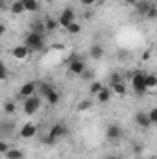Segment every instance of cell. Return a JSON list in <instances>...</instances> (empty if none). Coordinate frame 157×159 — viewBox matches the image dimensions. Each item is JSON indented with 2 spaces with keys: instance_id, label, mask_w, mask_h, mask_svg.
Listing matches in <instances>:
<instances>
[{
  "instance_id": "cell-1",
  "label": "cell",
  "mask_w": 157,
  "mask_h": 159,
  "mask_svg": "<svg viewBox=\"0 0 157 159\" xmlns=\"http://www.w3.org/2000/svg\"><path fill=\"white\" fill-rule=\"evenodd\" d=\"M24 44H26L32 52H41V50L44 48V37H43L41 32L32 30V32L26 34V37H24Z\"/></svg>"
},
{
  "instance_id": "cell-2",
  "label": "cell",
  "mask_w": 157,
  "mask_h": 159,
  "mask_svg": "<svg viewBox=\"0 0 157 159\" xmlns=\"http://www.w3.org/2000/svg\"><path fill=\"white\" fill-rule=\"evenodd\" d=\"M144 78H146V72H141V70H137V72L131 74V89H133V93L137 96H142V94L148 93V87H146Z\"/></svg>"
},
{
  "instance_id": "cell-3",
  "label": "cell",
  "mask_w": 157,
  "mask_h": 159,
  "mask_svg": "<svg viewBox=\"0 0 157 159\" xmlns=\"http://www.w3.org/2000/svg\"><path fill=\"white\" fill-rule=\"evenodd\" d=\"M41 104H43V96H39V94H34V96L26 98V100L22 102V111H24V115H28V117L35 115L41 109Z\"/></svg>"
},
{
  "instance_id": "cell-4",
  "label": "cell",
  "mask_w": 157,
  "mask_h": 159,
  "mask_svg": "<svg viewBox=\"0 0 157 159\" xmlns=\"http://www.w3.org/2000/svg\"><path fill=\"white\" fill-rule=\"evenodd\" d=\"M57 22H59V28H69L72 22H76V11L72 7H63L61 13L57 15Z\"/></svg>"
},
{
  "instance_id": "cell-5",
  "label": "cell",
  "mask_w": 157,
  "mask_h": 159,
  "mask_svg": "<svg viewBox=\"0 0 157 159\" xmlns=\"http://www.w3.org/2000/svg\"><path fill=\"white\" fill-rule=\"evenodd\" d=\"M69 70H70V74H74V76H83L85 74V70H87V63L79 57V56H72L70 57V61H69Z\"/></svg>"
},
{
  "instance_id": "cell-6",
  "label": "cell",
  "mask_w": 157,
  "mask_h": 159,
  "mask_svg": "<svg viewBox=\"0 0 157 159\" xmlns=\"http://www.w3.org/2000/svg\"><path fill=\"white\" fill-rule=\"evenodd\" d=\"M30 56H32V50H30L24 43H22V44H15V46L11 48V57H13L15 61H20V63H22V61H26Z\"/></svg>"
},
{
  "instance_id": "cell-7",
  "label": "cell",
  "mask_w": 157,
  "mask_h": 159,
  "mask_svg": "<svg viewBox=\"0 0 157 159\" xmlns=\"http://www.w3.org/2000/svg\"><path fill=\"white\" fill-rule=\"evenodd\" d=\"M37 124H34V122H26V124H22L20 126V129H19V137L20 139H24V141H30V139H34L35 135H37Z\"/></svg>"
},
{
  "instance_id": "cell-8",
  "label": "cell",
  "mask_w": 157,
  "mask_h": 159,
  "mask_svg": "<svg viewBox=\"0 0 157 159\" xmlns=\"http://www.w3.org/2000/svg\"><path fill=\"white\" fill-rule=\"evenodd\" d=\"M37 87H39V83H37V81H26V83L19 89V98L26 100V98H30V96L37 94Z\"/></svg>"
},
{
  "instance_id": "cell-9",
  "label": "cell",
  "mask_w": 157,
  "mask_h": 159,
  "mask_svg": "<svg viewBox=\"0 0 157 159\" xmlns=\"http://www.w3.org/2000/svg\"><path fill=\"white\" fill-rule=\"evenodd\" d=\"M105 139L111 141V143L122 139V128H120V124L113 122V124H109V126L105 128Z\"/></svg>"
},
{
  "instance_id": "cell-10",
  "label": "cell",
  "mask_w": 157,
  "mask_h": 159,
  "mask_svg": "<svg viewBox=\"0 0 157 159\" xmlns=\"http://www.w3.org/2000/svg\"><path fill=\"white\" fill-rule=\"evenodd\" d=\"M48 133H50L56 141H59V139H63V137L69 133V128H67L65 122H56V124H52V128H50Z\"/></svg>"
},
{
  "instance_id": "cell-11",
  "label": "cell",
  "mask_w": 157,
  "mask_h": 159,
  "mask_svg": "<svg viewBox=\"0 0 157 159\" xmlns=\"http://www.w3.org/2000/svg\"><path fill=\"white\" fill-rule=\"evenodd\" d=\"M133 120H135V124H137L141 129H148V128L152 126V120H150L148 111H137L135 117H133Z\"/></svg>"
},
{
  "instance_id": "cell-12",
  "label": "cell",
  "mask_w": 157,
  "mask_h": 159,
  "mask_svg": "<svg viewBox=\"0 0 157 159\" xmlns=\"http://www.w3.org/2000/svg\"><path fill=\"white\" fill-rule=\"evenodd\" d=\"M104 54H105V50H104L102 44H92V46L89 48V57L94 59V61H100V59L104 57Z\"/></svg>"
},
{
  "instance_id": "cell-13",
  "label": "cell",
  "mask_w": 157,
  "mask_h": 159,
  "mask_svg": "<svg viewBox=\"0 0 157 159\" xmlns=\"http://www.w3.org/2000/svg\"><path fill=\"white\" fill-rule=\"evenodd\" d=\"M152 6H154V4H152V2H148V0H139L133 7H135V11H137L139 15H144V17H146Z\"/></svg>"
},
{
  "instance_id": "cell-14",
  "label": "cell",
  "mask_w": 157,
  "mask_h": 159,
  "mask_svg": "<svg viewBox=\"0 0 157 159\" xmlns=\"http://www.w3.org/2000/svg\"><path fill=\"white\" fill-rule=\"evenodd\" d=\"M111 98H113V89H111V87H104V89L100 91V94L96 96V100H98L100 104H107Z\"/></svg>"
},
{
  "instance_id": "cell-15",
  "label": "cell",
  "mask_w": 157,
  "mask_h": 159,
  "mask_svg": "<svg viewBox=\"0 0 157 159\" xmlns=\"http://www.w3.org/2000/svg\"><path fill=\"white\" fill-rule=\"evenodd\" d=\"M24 2V9H26V13H37L41 9V4L39 0H22Z\"/></svg>"
},
{
  "instance_id": "cell-16",
  "label": "cell",
  "mask_w": 157,
  "mask_h": 159,
  "mask_svg": "<svg viewBox=\"0 0 157 159\" xmlns=\"http://www.w3.org/2000/svg\"><path fill=\"white\" fill-rule=\"evenodd\" d=\"M43 24H44V32H56V30L59 28L57 19H52V17H46V19L43 20Z\"/></svg>"
},
{
  "instance_id": "cell-17",
  "label": "cell",
  "mask_w": 157,
  "mask_h": 159,
  "mask_svg": "<svg viewBox=\"0 0 157 159\" xmlns=\"http://www.w3.org/2000/svg\"><path fill=\"white\" fill-rule=\"evenodd\" d=\"M102 89H104V83H102V81H98V80H94V81H91V83H89V94H91V96H94V98L100 94V91H102Z\"/></svg>"
},
{
  "instance_id": "cell-18",
  "label": "cell",
  "mask_w": 157,
  "mask_h": 159,
  "mask_svg": "<svg viewBox=\"0 0 157 159\" xmlns=\"http://www.w3.org/2000/svg\"><path fill=\"white\" fill-rule=\"evenodd\" d=\"M9 9H11L13 15H22V13H26V9H24V2H22V0H13Z\"/></svg>"
},
{
  "instance_id": "cell-19",
  "label": "cell",
  "mask_w": 157,
  "mask_h": 159,
  "mask_svg": "<svg viewBox=\"0 0 157 159\" xmlns=\"http://www.w3.org/2000/svg\"><path fill=\"white\" fill-rule=\"evenodd\" d=\"M111 89H113V94H117V96H126V94H128V85H126V81H120V83L111 85Z\"/></svg>"
},
{
  "instance_id": "cell-20",
  "label": "cell",
  "mask_w": 157,
  "mask_h": 159,
  "mask_svg": "<svg viewBox=\"0 0 157 159\" xmlns=\"http://www.w3.org/2000/svg\"><path fill=\"white\" fill-rule=\"evenodd\" d=\"M52 91H54V87H52L50 83H46V81H41L39 87H37V94H39V96H43V98H46Z\"/></svg>"
},
{
  "instance_id": "cell-21",
  "label": "cell",
  "mask_w": 157,
  "mask_h": 159,
  "mask_svg": "<svg viewBox=\"0 0 157 159\" xmlns=\"http://www.w3.org/2000/svg\"><path fill=\"white\" fill-rule=\"evenodd\" d=\"M144 81H146L148 93H150V91H157V74L148 72V74H146V78H144Z\"/></svg>"
},
{
  "instance_id": "cell-22",
  "label": "cell",
  "mask_w": 157,
  "mask_h": 159,
  "mask_svg": "<svg viewBox=\"0 0 157 159\" xmlns=\"http://www.w3.org/2000/svg\"><path fill=\"white\" fill-rule=\"evenodd\" d=\"M44 100H46L50 106H57V104L61 102V93H59L57 89H54V91H52V93H50V94L44 98Z\"/></svg>"
},
{
  "instance_id": "cell-23",
  "label": "cell",
  "mask_w": 157,
  "mask_h": 159,
  "mask_svg": "<svg viewBox=\"0 0 157 159\" xmlns=\"http://www.w3.org/2000/svg\"><path fill=\"white\" fill-rule=\"evenodd\" d=\"M2 109H4V113H6V115H15V109H17L15 100H7V102H4Z\"/></svg>"
},
{
  "instance_id": "cell-24",
  "label": "cell",
  "mask_w": 157,
  "mask_h": 159,
  "mask_svg": "<svg viewBox=\"0 0 157 159\" xmlns=\"http://www.w3.org/2000/svg\"><path fill=\"white\" fill-rule=\"evenodd\" d=\"M4 157H6V159H22V157H24V152H22L20 148H11Z\"/></svg>"
},
{
  "instance_id": "cell-25",
  "label": "cell",
  "mask_w": 157,
  "mask_h": 159,
  "mask_svg": "<svg viewBox=\"0 0 157 159\" xmlns=\"http://www.w3.org/2000/svg\"><path fill=\"white\" fill-rule=\"evenodd\" d=\"M91 107H92V100H89V98H87V100H81V102H79L76 109H78L79 113H83V111H89Z\"/></svg>"
},
{
  "instance_id": "cell-26",
  "label": "cell",
  "mask_w": 157,
  "mask_h": 159,
  "mask_svg": "<svg viewBox=\"0 0 157 159\" xmlns=\"http://www.w3.org/2000/svg\"><path fill=\"white\" fill-rule=\"evenodd\" d=\"M79 32H81V24H79L78 20H76V22H72V24L67 28V34H69V35H78Z\"/></svg>"
},
{
  "instance_id": "cell-27",
  "label": "cell",
  "mask_w": 157,
  "mask_h": 159,
  "mask_svg": "<svg viewBox=\"0 0 157 159\" xmlns=\"http://www.w3.org/2000/svg\"><path fill=\"white\" fill-rule=\"evenodd\" d=\"M41 143H43V144H46V146H54L57 141H56L50 133H46V135H43V137H41Z\"/></svg>"
},
{
  "instance_id": "cell-28",
  "label": "cell",
  "mask_w": 157,
  "mask_h": 159,
  "mask_svg": "<svg viewBox=\"0 0 157 159\" xmlns=\"http://www.w3.org/2000/svg\"><path fill=\"white\" fill-rule=\"evenodd\" d=\"M120 81H124L122 74H120V72H111V76H109V83L115 85V83H120Z\"/></svg>"
},
{
  "instance_id": "cell-29",
  "label": "cell",
  "mask_w": 157,
  "mask_h": 159,
  "mask_svg": "<svg viewBox=\"0 0 157 159\" xmlns=\"http://www.w3.org/2000/svg\"><path fill=\"white\" fill-rule=\"evenodd\" d=\"M148 115H150V120H152V126H157V107H152L148 111Z\"/></svg>"
},
{
  "instance_id": "cell-30",
  "label": "cell",
  "mask_w": 157,
  "mask_h": 159,
  "mask_svg": "<svg viewBox=\"0 0 157 159\" xmlns=\"http://www.w3.org/2000/svg\"><path fill=\"white\" fill-rule=\"evenodd\" d=\"M0 80H2V81H6V80H7V67H6L4 63L0 65Z\"/></svg>"
},
{
  "instance_id": "cell-31",
  "label": "cell",
  "mask_w": 157,
  "mask_h": 159,
  "mask_svg": "<svg viewBox=\"0 0 157 159\" xmlns=\"http://www.w3.org/2000/svg\"><path fill=\"white\" fill-rule=\"evenodd\" d=\"M9 150H11V148H9V144H7L6 141H2V143H0V154H2V156H6Z\"/></svg>"
},
{
  "instance_id": "cell-32",
  "label": "cell",
  "mask_w": 157,
  "mask_h": 159,
  "mask_svg": "<svg viewBox=\"0 0 157 159\" xmlns=\"http://www.w3.org/2000/svg\"><path fill=\"white\" fill-rule=\"evenodd\" d=\"M146 17H148V19H152V20L157 19V6H155V4L150 7V11H148V15H146Z\"/></svg>"
},
{
  "instance_id": "cell-33",
  "label": "cell",
  "mask_w": 157,
  "mask_h": 159,
  "mask_svg": "<svg viewBox=\"0 0 157 159\" xmlns=\"http://www.w3.org/2000/svg\"><path fill=\"white\" fill-rule=\"evenodd\" d=\"M79 4H81L83 7H91V6L96 4V0H79Z\"/></svg>"
},
{
  "instance_id": "cell-34",
  "label": "cell",
  "mask_w": 157,
  "mask_h": 159,
  "mask_svg": "<svg viewBox=\"0 0 157 159\" xmlns=\"http://www.w3.org/2000/svg\"><path fill=\"white\" fill-rule=\"evenodd\" d=\"M150 57H152V50H144V52H142V56H141V59H142V61H148Z\"/></svg>"
},
{
  "instance_id": "cell-35",
  "label": "cell",
  "mask_w": 157,
  "mask_h": 159,
  "mask_svg": "<svg viewBox=\"0 0 157 159\" xmlns=\"http://www.w3.org/2000/svg\"><path fill=\"white\" fill-rule=\"evenodd\" d=\"M133 152H135L137 156H141V154H142V146H141V144H137V146L133 148Z\"/></svg>"
},
{
  "instance_id": "cell-36",
  "label": "cell",
  "mask_w": 157,
  "mask_h": 159,
  "mask_svg": "<svg viewBox=\"0 0 157 159\" xmlns=\"http://www.w3.org/2000/svg\"><path fill=\"white\" fill-rule=\"evenodd\" d=\"M6 30H7V28H6V22H2V24H0V35H4Z\"/></svg>"
},
{
  "instance_id": "cell-37",
  "label": "cell",
  "mask_w": 157,
  "mask_h": 159,
  "mask_svg": "<svg viewBox=\"0 0 157 159\" xmlns=\"http://www.w3.org/2000/svg\"><path fill=\"white\" fill-rule=\"evenodd\" d=\"M122 2H124V4H128V6H135L139 0H122Z\"/></svg>"
},
{
  "instance_id": "cell-38",
  "label": "cell",
  "mask_w": 157,
  "mask_h": 159,
  "mask_svg": "<svg viewBox=\"0 0 157 159\" xmlns=\"http://www.w3.org/2000/svg\"><path fill=\"white\" fill-rule=\"evenodd\" d=\"M105 159H120V157H117V156H107Z\"/></svg>"
},
{
  "instance_id": "cell-39",
  "label": "cell",
  "mask_w": 157,
  "mask_h": 159,
  "mask_svg": "<svg viewBox=\"0 0 157 159\" xmlns=\"http://www.w3.org/2000/svg\"><path fill=\"white\" fill-rule=\"evenodd\" d=\"M155 52H157V44H155Z\"/></svg>"
}]
</instances>
